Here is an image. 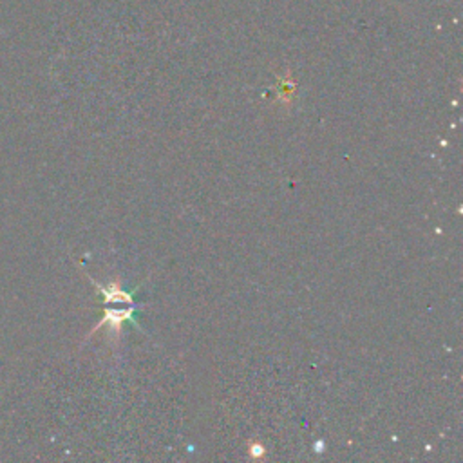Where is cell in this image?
<instances>
[{"label":"cell","instance_id":"cell-1","mask_svg":"<svg viewBox=\"0 0 463 463\" xmlns=\"http://www.w3.org/2000/svg\"><path fill=\"white\" fill-rule=\"evenodd\" d=\"M92 284H94L98 292L104 295V301L107 302V304H111V302H130V304H132V293H127L125 290H121L120 283H113L111 286H101V284L92 280Z\"/></svg>","mask_w":463,"mask_h":463},{"label":"cell","instance_id":"cell-2","mask_svg":"<svg viewBox=\"0 0 463 463\" xmlns=\"http://www.w3.org/2000/svg\"><path fill=\"white\" fill-rule=\"evenodd\" d=\"M132 315L134 309H125V311H123V309H107V311H105V317L98 322V326L92 331H97L98 328H101L104 324H109L111 331H120L121 322L132 321Z\"/></svg>","mask_w":463,"mask_h":463}]
</instances>
